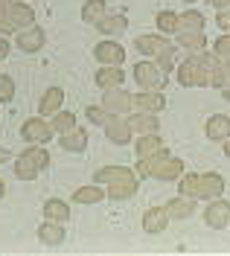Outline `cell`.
<instances>
[{
  "mask_svg": "<svg viewBox=\"0 0 230 256\" xmlns=\"http://www.w3.org/2000/svg\"><path fill=\"white\" fill-rule=\"evenodd\" d=\"M178 82L184 88H222L224 79H222V70H218V62L213 56H190L186 62L178 67Z\"/></svg>",
  "mask_w": 230,
  "mask_h": 256,
  "instance_id": "6da1fadb",
  "label": "cell"
},
{
  "mask_svg": "<svg viewBox=\"0 0 230 256\" xmlns=\"http://www.w3.org/2000/svg\"><path fill=\"white\" fill-rule=\"evenodd\" d=\"M137 175L143 178H160V180H175L178 175H184V163L178 158H172L166 148H160L158 154H152V158H140L137 163V169H134Z\"/></svg>",
  "mask_w": 230,
  "mask_h": 256,
  "instance_id": "7a4b0ae2",
  "label": "cell"
},
{
  "mask_svg": "<svg viewBox=\"0 0 230 256\" xmlns=\"http://www.w3.org/2000/svg\"><path fill=\"white\" fill-rule=\"evenodd\" d=\"M181 195L186 198H218L224 192V178L222 175H184L181 184H178Z\"/></svg>",
  "mask_w": 230,
  "mask_h": 256,
  "instance_id": "3957f363",
  "label": "cell"
},
{
  "mask_svg": "<svg viewBox=\"0 0 230 256\" xmlns=\"http://www.w3.org/2000/svg\"><path fill=\"white\" fill-rule=\"evenodd\" d=\"M50 166V152H44L41 146H32V148H26L24 154H18L15 158V175L20 180H35L41 169H47Z\"/></svg>",
  "mask_w": 230,
  "mask_h": 256,
  "instance_id": "277c9868",
  "label": "cell"
},
{
  "mask_svg": "<svg viewBox=\"0 0 230 256\" xmlns=\"http://www.w3.org/2000/svg\"><path fill=\"white\" fill-rule=\"evenodd\" d=\"M134 82L143 88V90H164V73L158 70L154 62H137L134 64Z\"/></svg>",
  "mask_w": 230,
  "mask_h": 256,
  "instance_id": "5b68a950",
  "label": "cell"
},
{
  "mask_svg": "<svg viewBox=\"0 0 230 256\" xmlns=\"http://www.w3.org/2000/svg\"><path fill=\"white\" fill-rule=\"evenodd\" d=\"M52 128H50V122L44 120V116H32V120H26L24 126H20V137L26 140V143H50L52 140Z\"/></svg>",
  "mask_w": 230,
  "mask_h": 256,
  "instance_id": "8992f818",
  "label": "cell"
},
{
  "mask_svg": "<svg viewBox=\"0 0 230 256\" xmlns=\"http://www.w3.org/2000/svg\"><path fill=\"white\" fill-rule=\"evenodd\" d=\"M102 108L108 114H120V116H126V114H132V94L128 90H122V84L120 88H111V90H105L102 96Z\"/></svg>",
  "mask_w": 230,
  "mask_h": 256,
  "instance_id": "52a82bcc",
  "label": "cell"
},
{
  "mask_svg": "<svg viewBox=\"0 0 230 256\" xmlns=\"http://www.w3.org/2000/svg\"><path fill=\"white\" fill-rule=\"evenodd\" d=\"M15 44H18V50H24V52H38V50L47 44V32L32 24V26H26V30H18Z\"/></svg>",
  "mask_w": 230,
  "mask_h": 256,
  "instance_id": "ba28073f",
  "label": "cell"
},
{
  "mask_svg": "<svg viewBox=\"0 0 230 256\" xmlns=\"http://www.w3.org/2000/svg\"><path fill=\"white\" fill-rule=\"evenodd\" d=\"M102 128H105V137H108L111 143H116V146H128L132 143V128H128V122H126V116L111 114L108 122H105Z\"/></svg>",
  "mask_w": 230,
  "mask_h": 256,
  "instance_id": "9c48e42d",
  "label": "cell"
},
{
  "mask_svg": "<svg viewBox=\"0 0 230 256\" xmlns=\"http://www.w3.org/2000/svg\"><path fill=\"white\" fill-rule=\"evenodd\" d=\"M204 222L210 224L213 230H222V227H228L230 224V201H224L222 195L210 201V207L204 212Z\"/></svg>",
  "mask_w": 230,
  "mask_h": 256,
  "instance_id": "30bf717a",
  "label": "cell"
},
{
  "mask_svg": "<svg viewBox=\"0 0 230 256\" xmlns=\"http://www.w3.org/2000/svg\"><path fill=\"white\" fill-rule=\"evenodd\" d=\"M94 56H96V62H102V64H122L126 62V50H122V44L114 41V38L99 41L96 47H94Z\"/></svg>",
  "mask_w": 230,
  "mask_h": 256,
  "instance_id": "8fae6325",
  "label": "cell"
},
{
  "mask_svg": "<svg viewBox=\"0 0 230 256\" xmlns=\"http://www.w3.org/2000/svg\"><path fill=\"white\" fill-rule=\"evenodd\" d=\"M132 105L143 114H158L166 108V96L160 90H140L137 96H132Z\"/></svg>",
  "mask_w": 230,
  "mask_h": 256,
  "instance_id": "7c38bea8",
  "label": "cell"
},
{
  "mask_svg": "<svg viewBox=\"0 0 230 256\" xmlns=\"http://www.w3.org/2000/svg\"><path fill=\"white\" fill-rule=\"evenodd\" d=\"M62 105H64V90L52 84V88H47L44 96H41V102H38V114H41L44 120H50L56 111H62Z\"/></svg>",
  "mask_w": 230,
  "mask_h": 256,
  "instance_id": "4fadbf2b",
  "label": "cell"
},
{
  "mask_svg": "<svg viewBox=\"0 0 230 256\" xmlns=\"http://www.w3.org/2000/svg\"><path fill=\"white\" fill-rule=\"evenodd\" d=\"M126 122L132 128V134H158L160 122L154 120V114H126Z\"/></svg>",
  "mask_w": 230,
  "mask_h": 256,
  "instance_id": "5bb4252c",
  "label": "cell"
},
{
  "mask_svg": "<svg viewBox=\"0 0 230 256\" xmlns=\"http://www.w3.org/2000/svg\"><path fill=\"white\" fill-rule=\"evenodd\" d=\"M126 82V73H122V64H102V70L96 73V84L102 90H111V88H120Z\"/></svg>",
  "mask_w": 230,
  "mask_h": 256,
  "instance_id": "9a60e30c",
  "label": "cell"
},
{
  "mask_svg": "<svg viewBox=\"0 0 230 256\" xmlns=\"http://www.w3.org/2000/svg\"><path fill=\"white\" fill-rule=\"evenodd\" d=\"M38 242L47 244V248H58V244H64V224L44 222L41 227H38Z\"/></svg>",
  "mask_w": 230,
  "mask_h": 256,
  "instance_id": "2e32d148",
  "label": "cell"
},
{
  "mask_svg": "<svg viewBox=\"0 0 230 256\" xmlns=\"http://www.w3.org/2000/svg\"><path fill=\"white\" fill-rule=\"evenodd\" d=\"M166 224H169V212H166V207L146 210V216H143V230H146V233H164Z\"/></svg>",
  "mask_w": 230,
  "mask_h": 256,
  "instance_id": "e0dca14e",
  "label": "cell"
},
{
  "mask_svg": "<svg viewBox=\"0 0 230 256\" xmlns=\"http://www.w3.org/2000/svg\"><path fill=\"white\" fill-rule=\"evenodd\" d=\"M44 218L47 222H58V224L70 222V204L62 201V198H47L44 201Z\"/></svg>",
  "mask_w": 230,
  "mask_h": 256,
  "instance_id": "ac0fdd59",
  "label": "cell"
},
{
  "mask_svg": "<svg viewBox=\"0 0 230 256\" xmlns=\"http://www.w3.org/2000/svg\"><path fill=\"white\" fill-rule=\"evenodd\" d=\"M134 47L140 50L143 56H158L164 47H169V41H166V35H137Z\"/></svg>",
  "mask_w": 230,
  "mask_h": 256,
  "instance_id": "d6986e66",
  "label": "cell"
},
{
  "mask_svg": "<svg viewBox=\"0 0 230 256\" xmlns=\"http://www.w3.org/2000/svg\"><path fill=\"white\" fill-rule=\"evenodd\" d=\"M126 178H137L134 169H128V166H105V169L94 172V184H114V180H126Z\"/></svg>",
  "mask_w": 230,
  "mask_h": 256,
  "instance_id": "ffe728a7",
  "label": "cell"
},
{
  "mask_svg": "<svg viewBox=\"0 0 230 256\" xmlns=\"http://www.w3.org/2000/svg\"><path fill=\"white\" fill-rule=\"evenodd\" d=\"M207 137L224 143V140L230 137V116H224V114H213V116L207 120Z\"/></svg>",
  "mask_w": 230,
  "mask_h": 256,
  "instance_id": "44dd1931",
  "label": "cell"
},
{
  "mask_svg": "<svg viewBox=\"0 0 230 256\" xmlns=\"http://www.w3.org/2000/svg\"><path fill=\"white\" fill-rule=\"evenodd\" d=\"M96 30L102 35H120V32L128 30V18L126 15H102L96 20Z\"/></svg>",
  "mask_w": 230,
  "mask_h": 256,
  "instance_id": "7402d4cb",
  "label": "cell"
},
{
  "mask_svg": "<svg viewBox=\"0 0 230 256\" xmlns=\"http://www.w3.org/2000/svg\"><path fill=\"white\" fill-rule=\"evenodd\" d=\"M62 148H64V152H84V148H88V131L76 126L73 131L62 134Z\"/></svg>",
  "mask_w": 230,
  "mask_h": 256,
  "instance_id": "603a6c76",
  "label": "cell"
},
{
  "mask_svg": "<svg viewBox=\"0 0 230 256\" xmlns=\"http://www.w3.org/2000/svg\"><path fill=\"white\" fill-rule=\"evenodd\" d=\"M102 198H105L102 184H88V186H79V190L73 192V201H76V204H96Z\"/></svg>",
  "mask_w": 230,
  "mask_h": 256,
  "instance_id": "cb8c5ba5",
  "label": "cell"
},
{
  "mask_svg": "<svg viewBox=\"0 0 230 256\" xmlns=\"http://www.w3.org/2000/svg\"><path fill=\"white\" fill-rule=\"evenodd\" d=\"M50 128L56 131V134H67V131H73L76 128V114L73 111H56L52 116H50Z\"/></svg>",
  "mask_w": 230,
  "mask_h": 256,
  "instance_id": "d4e9b609",
  "label": "cell"
},
{
  "mask_svg": "<svg viewBox=\"0 0 230 256\" xmlns=\"http://www.w3.org/2000/svg\"><path fill=\"white\" fill-rule=\"evenodd\" d=\"M160 148H164L160 134H140V140H137V158H152Z\"/></svg>",
  "mask_w": 230,
  "mask_h": 256,
  "instance_id": "484cf974",
  "label": "cell"
},
{
  "mask_svg": "<svg viewBox=\"0 0 230 256\" xmlns=\"http://www.w3.org/2000/svg\"><path fill=\"white\" fill-rule=\"evenodd\" d=\"M192 210H196V198H175V201H169L166 204V212H169V218H186V216H192Z\"/></svg>",
  "mask_w": 230,
  "mask_h": 256,
  "instance_id": "4316f807",
  "label": "cell"
},
{
  "mask_svg": "<svg viewBox=\"0 0 230 256\" xmlns=\"http://www.w3.org/2000/svg\"><path fill=\"white\" fill-rule=\"evenodd\" d=\"M134 192H137V178H126V180H114V184H108V198H132Z\"/></svg>",
  "mask_w": 230,
  "mask_h": 256,
  "instance_id": "83f0119b",
  "label": "cell"
},
{
  "mask_svg": "<svg viewBox=\"0 0 230 256\" xmlns=\"http://www.w3.org/2000/svg\"><path fill=\"white\" fill-rule=\"evenodd\" d=\"M204 15L201 12H184L178 15V32H201L204 30Z\"/></svg>",
  "mask_w": 230,
  "mask_h": 256,
  "instance_id": "f1b7e54d",
  "label": "cell"
},
{
  "mask_svg": "<svg viewBox=\"0 0 230 256\" xmlns=\"http://www.w3.org/2000/svg\"><path fill=\"white\" fill-rule=\"evenodd\" d=\"M154 58H158V62H154V64H158V70H160L164 76H169V73L175 70V58H178V52H175V47L169 44V47H164Z\"/></svg>",
  "mask_w": 230,
  "mask_h": 256,
  "instance_id": "f546056e",
  "label": "cell"
},
{
  "mask_svg": "<svg viewBox=\"0 0 230 256\" xmlns=\"http://www.w3.org/2000/svg\"><path fill=\"white\" fill-rule=\"evenodd\" d=\"M178 35V44L184 50H204L207 47V38H204V32H175Z\"/></svg>",
  "mask_w": 230,
  "mask_h": 256,
  "instance_id": "4dcf8cb0",
  "label": "cell"
},
{
  "mask_svg": "<svg viewBox=\"0 0 230 256\" xmlns=\"http://www.w3.org/2000/svg\"><path fill=\"white\" fill-rule=\"evenodd\" d=\"M154 24H158V30L164 32V35H175V32H178V15H175V12H169V9L158 12Z\"/></svg>",
  "mask_w": 230,
  "mask_h": 256,
  "instance_id": "1f68e13d",
  "label": "cell"
},
{
  "mask_svg": "<svg viewBox=\"0 0 230 256\" xmlns=\"http://www.w3.org/2000/svg\"><path fill=\"white\" fill-rule=\"evenodd\" d=\"M105 15V0H88L82 6V20L84 24H96Z\"/></svg>",
  "mask_w": 230,
  "mask_h": 256,
  "instance_id": "d6a6232c",
  "label": "cell"
},
{
  "mask_svg": "<svg viewBox=\"0 0 230 256\" xmlns=\"http://www.w3.org/2000/svg\"><path fill=\"white\" fill-rule=\"evenodd\" d=\"M84 114H88V120H90L94 126H105V122H108V116H111L102 105H88V111H84Z\"/></svg>",
  "mask_w": 230,
  "mask_h": 256,
  "instance_id": "836d02e7",
  "label": "cell"
},
{
  "mask_svg": "<svg viewBox=\"0 0 230 256\" xmlns=\"http://www.w3.org/2000/svg\"><path fill=\"white\" fill-rule=\"evenodd\" d=\"M12 99H15V82L9 79V76H0V102L9 105Z\"/></svg>",
  "mask_w": 230,
  "mask_h": 256,
  "instance_id": "e575fe53",
  "label": "cell"
},
{
  "mask_svg": "<svg viewBox=\"0 0 230 256\" xmlns=\"http://www.w3.org/2000/svg\"><path fill=\"white\" fill-rule=\"evenodd\" d=\"M15 0H0V32L3 35H9L12 26H9V6H12Z\"/></svg>",
  "mask_w": 230,
  "mask_h": 256,
  "instance_id": "d590c367",
  "label": "cell"
},
{
  "mask_svg": "<svg viewBox=\"0 0 230 256\" xmlns=\"http://www.w3.org/2000/svg\"><path fill=\"white\" fill-rule=\"evenodd\" d=\"M213 52L218 56V58H224V56H230V32L213 41Z\"/></svg>",
  "mask_w": 230,
  "mask_h": 256,
  "instance_id": "8d00e7d4",
  "label": "cell"
},
{
  "mask_svg": "<svg viewBox=\"0 0 230 256\" xmlns=\"http://www.w3.org/2000/svg\"><path fill=\"white\" fill-rule=\"evenodd\" d=\"M216 24H218V30L230 32V6H228V9H218V12H216Z\"/></svg>",
  "mask_w": 230,
  "mask_h": 256,
  "instance_id": "74e56055",
  "label": "cell"
},
{
  "mask_svg": "<svg viewBox=\"0 0 230 256\" xmlns=\"http://www.w3.org/2000/svg\"><path fill=\"white\" fill-rule=\"evenodd\" d=\"M6 56H9V41L0 35V58H6Z\"/></svg>",
  "mask_w": 230,
  "mask_h": 256,
  "instance_id": "f35d334b",
  "label": "cell"
},
{
  "mask_svg": "<svg viewBox=\"0 0 230 256\" xmlns=\"http://www.w3.org/2000/svg\"><path fill=\"white\" fill-rule=\"evenodd\" d=\"M6 160H12V152H9V148H0V166H3Z\"/></svg>",
  "mask_w": 230,
  "mask_h": 256,
  "instance_id": "ab89813d",
  "label": "cell"
},
{
  "mask_svg": "<svg viewBox=\"0 0 230 256\" xmlns=\"http://www.w3.org/2000/svg\"><path fill=\"white\" fill-rule=\"evenodd\" d=\"M210 3H213L216 9H228L230 6V0H210Z\"/></svg>",
  "mask_w": 230,
  "mask_h": 256,
  "instance_id": "60d3db41",
  "label": "cell"
},
{
  "mask_svg": "<svg viewBox=\"0 0 230 256\" xmlns=\"http://www.w3.org/2000/svg\"><path fill=\"white\" fill-rule=\"evenodd\" d=\"M222 96L230 102V82H224V84H222Z\"/></svg>",
  "mask_w": 230,
  "mask_h": 256,
  "instance_id": "b9f144b4",
  "label": "cell"
},
{
  "mask_svg": "<svg viewBox=\"0 0 230 256\" xmlns=\"http://www.w3.org/2000/svg\"><path fill=\"white\" fill-rule=\"evenodd\" d=\"M224 154H228V158H230V137H228V140H224Z\"/></svg>",
  "mask_w": 230,
  "mask_h": 256,
  "instance_id": "7bdbcfd3",
  "label": "cell"
},
{
  "mask_svg": "<svg viewBox=\"0 0 230 256\" xmlns=\"http://www.w3.org/2000/svg\"><path fill=\"white\" fill-rule=\"evenodd\" d=\"M3 195H6V186H3V180H0V201H3Z\"/></svg>",
  "mask_w": 230,
  "mask_h": 256,
  "instance_id": "ee69618b",
  "label": "cell"
},
{
  "mask_svg": "<svg viewBox=\"0 0 230 256\" xmlns=\"http://www.w3.org/2000/svg\"><path fill=\"white\" fill-rule=\"evenodd\" d=\"M184 3H196V0H184Z\"/></svg>",
  "mask_w": 230,
  "mask_h": 256,
  "instance_id": "f6af8a7d",
  "label": "cell"
},
{
  "mask_svg": "<svg viewBox=\"0 0 230 256\" xmlns=\"http://www.w3.org/2000/svg\"><path fill=\"white\" fill-rule=\"evenodd\" d=\"M228 227H230V224H228Z\"/></svg>",
  "mask_w": 230,
  "mask_h": 256,
  "instance_id": "bcb514c9",
  "label": "cell"
}]
</instances>
